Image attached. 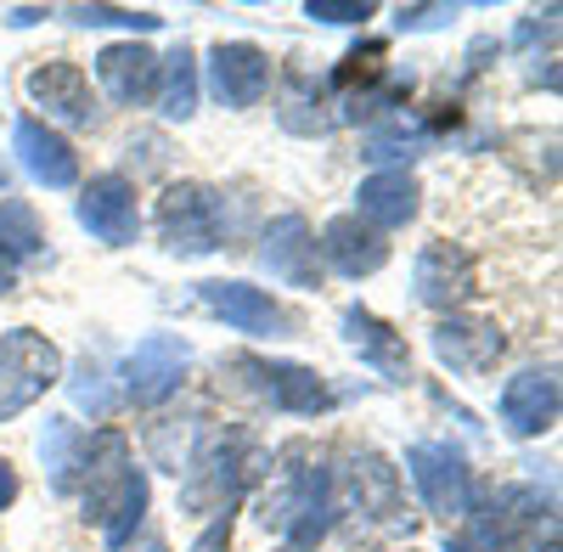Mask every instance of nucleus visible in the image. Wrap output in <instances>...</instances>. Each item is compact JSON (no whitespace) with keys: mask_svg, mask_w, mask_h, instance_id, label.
Returning a JSON list of instances; mask_svg holds the SVG:
<instances>
[{"mask_svg":"<svg viewBox=\"0 0 563 552\" xmlns=\"http://www.w3.org/2000/svg\"><path fill=\"white\" fill-rule=\"evenodd\" d=\"M434 142V124H422V119H406V113H395V119H384L378 130L361 142V158H372V164H395V158H411V153H422Z\"/></svg>","mask_w":563,"mask_h":552,"instance_id":"c85d7f7f","label":"nucleus"},{"mask_svg":"<svg viewBox=\"0 0 563 552\" xmlns=\"http://www.w3.org/2000/svg\"><path fill=\"white\" fill-rule=\"evenodd\" d=\"M456 18V7H400L395 12V29L400 34H422V29H445Z\"/></svg>","mask_w":563,"mask_h":552,"instance_id":"2f4dec72","label":"nucleus"},{"mask_svg":"<svg viewBox=\"0 0 563 552\" xmlns=\"http://www.w3.org/2000/svg\"><path fill=\"white\" fill-rule=\"evenodd\" d=\"M305 18L310 23H366V18H378V7L372 0H305Z\"/></svg>","mask_w":563,"mask_h":552,"instance_id":"7c9ffc66","label":"nucleus"},{"mask_svg":"<svg viewBox=\"0 0 563 552\" xmlns=\"http://www.w3.org/2000/svg\"><path fill=\"white\" fill-rule=\"evenodd\" d=\"M74 490H79V508H85V525H97L108 552H124L147 519V501H153V485H147V468L135 463V451L119 429H97L85 440V456H79V474H74Z\"/></svg>","mask_w":563,"mask_h":552,"instance_id":"f257e3e1","label":"nucleus"},{"mask_svg":"<svg viewBox=\"0 0 563 552\" xmlns=\"http://www.w3.org/2000/svg\"><path fill=\"white\" fill-rule=\"evenodd\" d=\"M79 225L97 243L108 249H130L141 238V192H135V180L108 169V175H90L85 187H79V203H74Z\"/></svg>","mask_w":563,"mask_h":552,"instance_id":"f8f14e48","label":"nucleus"},{"mask_svg":"<svg viewBox=\"0 0 563 552\" xmlns=\"http://www.w3.org/2000/svg\"><path fill=\"white\" fill-rule=\"evenodd\" d=\"M339 519V496H333V463L316 456L305 440H294L276 456L271 485L260 496V525L288 547V552H316Z\"/></svg>","mask_w":563,"mask_h":552,"instance_id":"f03ea898","label":"nucleus"},{"mask_svg":"<svg viewBox=\"0 0 563 552\" xmlns=\"http://www.w3.org/2000/svg\"><path fill=\"white\" fill-rule=\"evenodd\" d=\"M445 552H479V547L467 541V536H456V541H445Z\"/></svg>","mask_w":563,"mask_h":552,"instance_id":"f704fd0d","label":"nucleus"},{"mask_svg":"<svg viewBox=\"0 0 563 552\" xmlns=\"http://www.w3.org/2000/svg\"><path fill=\"white\" fill-rule=\"evenodd\" d=\"M52 384H63V350L52 339L34 328L0 333V423L29 411Z\"/></svg>","mask_w":563,"mask_h":552,"instance_id":"6e6552de","label":"nucleus"},{"mask_svg":"<svg viewBox=\"0 0 563 552\" xmlns=\"http://www.w3.org/2000/svg\"><path fill=\"white\" fill-rule=\"evenodd\" d=\"M68 23L79 29H130V34H158V12H130V7H68Z\"/></svg>","mask_w":563,"mask_h":552,"instance_id":"c756f323","label":"nucleus"},{"mask_svg":"<svg viewBox=\"0 0 563 552\" xmlns=\"http://www.w3.org/2000/svg\"><path fill=\"white\" fill-rule=\"evenodd\" d=\"M192 366V344L180 333H147L124 361H119V395L130 406H164Z\"/></svg>","mask_w":563,"mask_h":552,"instance_id":"9d476101","label":"nucleus"},{"mask_svg":"<svg viewBox=\"0 0 563 552\" xmlns=\"http://www.w3.org/2000/svg\"><path fill=\"white\" fill-rule=\"evenodd\" d=\"M12 501H18V474H12V463H7V456H0V514H7Z\"/></svg>","mask_w":563,"mask_h":552,"instance_id":"473e14b6","label":"nucleus"},{"mask_svg":"<svg viewBox=\"0 0 563 552\" xmlns=\"http://www.w3.org/2000/svg\"><path fill=\"white\" fill-rule=\"evenodd\" d=\"M198 57L186 52V45H175L169 57H158V97H153V108L169 119V124H186L198 113Z\"/></svg>","mask_w":563,"mask_h":552,"instance_id":"393cba45","label":"nucleus"},{"mask_svg":"<svg viewBox=\"0 0 563 552\" xmlns=\"http://www.w3.org/2000/svg\"><path fill=\"white\" fill-rule=\"evenodd\" d=\"M271 52L254 40H220L209 45V97L220 108H254L265 90H271Z\"/></svg>","mask_w":563,"mask_h":552,"instance_id":"dca6fc26","label":"nucleus"},{"mask_svg":"<svg viewBox=\"0 0 563 552\" xmlns=\"http://www.w3.org/2000/svg\"><path fill=\"white\" fill-rule=\"evenodd\" d=\"M0 294H12V271H0Z\"/></svg>","mask_w":563,"mask_h":552,"instance_id":"e433bc0d","label":"nucleus"},{"mask_svg":"<svg viewBox=\"0 0 563 552\" xmlns=\"http://www.w3.org/2000/svg\"><path fill=\"white\" fill-rule=\"evenodd\" d=\"M474 541L479 552H558V514L536 485H501L474 501Z\"/></svg>","mask_w":563,"mask_h":552,"instance_id":"20e7f679","label":"nucleus"},{"mask_svg":"<svg viewBox=\"0 0 563 552\" xmlns=\"http://www.w3.org/2000/svg\"><path fill=\"white\" fill-rule=\"evenodd\" d=\"M429 350L451 366V373H462V378H485V373H496V361L507 355V333L496 328L490 316L451 310V316L434 321Z\"/></svg>","mask_w":563,"mask_h":552,"instance_id":"4468645a","label":"nucleus"},{"mask_svg":"<svg viewBox=\"0 0 563 552\" xmlns=\"http://www.w3.org/2000/svg\"><path fill=\"white\" fill-rule=\"evenodd\" d=\"M339 328H344V344H350L384 384H411V378H417V373H411V344H406V333L389 328L384 316H372L366 305H350V310L339 316Z\"/></svg>","mask_w":563,"mask_h":552,"instance_id":"6ab92c4d","label":"nucleus"},{"mask_svg":"<svg viewBox=\"0 0 563 552\" xmlns=\"http://www.w3.org/2000/svg\"><path fill=\"white\" fill-rule=\"evenodd\" d=\"M406 474L422 496V508H429L440 525H462L467 514H474V468H467V456L456 445H440V440H417L406 451Z\"/></svg>","mask_w":563,"mask_h":552,"instance_id":"1a4fd4ad","label":"nucleus"},{"mask_svg":"<svg viewBox=\"0 0 563 552\" xmlns=\"http://www.w3.org/2000/svg\"><path fill=\"white\" fill-rule=\"evenodd\" d=\"M558 406H563V384H558V366H525L501 384V429L512 440H536L558 423Z\"/></svg>","mask_w":563,"mask_h":552,"instance_id":"f3484780","label":"nucleus"},{"mask_svg":"<svg viewBox=\"0 0 563 552\" xmlns=\"http://www.w3.org/2000/svg\"><path fill=\"white\" fill-rule=\"evenodd\" d=\"M198 299L225 321L231 333H249V339H294L299 333V316L282 305L271 288H254V283H198Z\"/></svg>","mask_w":563,"mask_h":552,"instance_id":"9b49d317","label":"nucleus"},{"mask_svg":"<svg viewBox=\"0 0 563 552\" xmlns=\"http://www.w3.org/2000/svg\"><path fill=\"white\" fill-rule=\"evenodd\" d=\"M260 265L282 288H321V254L305 214H276L260 238Z\"/></svg>","mask_w":563,"mask_h":552,"instance_id":"a211bd4d","label":"nucleus"},{"mask_svg":"<svg viewBox=\"0 0 563 552\" xmlns=\"http://www.w3.org/2000/svg\"><path fill=\"white\" fill-rule=\"evenodd\" d=\"M45 254V225L34 214V203L23 198H0V271L29 265Z\"/></svg>","mask_w":563,"mask_h":552,"instance_id":"bb28decb","label":"nucleus"},{"mask_svg":"<svg viewBox=\"0 0 563 552\" xmlns=\"http://www.w3.org/2000/svg\"><path fill=\"white\" fill-rule=\"evenodd\" d=\"M265 468H271V451L249 429H214L192 451V463H186L180 508L192 519H231Z\"/></svg>","mask_w":563,"mask_h":552,"instance_id":"7ed1b4c3","label":"nucleus"},{"mask_svg":"<svg viewBox=\"0 0 563 552\" xmlns=\"http://www.w3.org/2000/svg\"><path fill=\"white\" fill-rule=\"evenodd\" d=\"M316 254H321V265H333L339 276H350V283L378 276L389 265V243L372 232L366 220H355V214H333V220H327L321 238H316Z\"/></svg>","mask_w":563,"mask_h":552,"instance_id":"412c9836","label":"nucleus"},{"mask_svg":"<svg viewBox=\"0 0 563 552\" xmlns=\"http://www.w3.org/2000/svg\"><path fill=\"white\" fill-rule=\"evenodd\" d=\"M29 102L34 108H45V124H68V130H90L97 124V97H90V79H85V68L79 63H68V57H52V63H34L29 68Z\"/></svg>","mask_w":563,"mask_h":552,"instance_id":"2eb2a0df","label":"nucleus"},{"mask_svg":"<svg viewBox=\"0 0 563 552\" xmlns=\"http://www.w3.org/2000/svg\"><path fill=\"white\" fill-rule=\"evenodd\" d=\"M333 97H327V85H316L310 74H288L282 79V108H276V119H282V130H294V135H327L333 130Z\"/></svg>","mask_w":563,"mask_h":552,"instance_id":"b1692460","label":"nucleus"},{"mask_svg":"<svg viewBox=\"0 0 563 552\" xmlns=\"http://www.w3.org/2000/svg\"><path fill=\"white\" fill-rule=\"evenodd\" d=\"M203 411H186V418H158L153 429H147V456L158 468H169V474H186V463H192V451L203 445Z\"/></svg>","mask_w":563,"mask_h":552,"instance_id":"cd10ccee","label":"nucleus"},{"mask_svg":"<svg viewBox=\"0 0 563 552\" xmlns=\"http://www.w3.org/2000/svg\"><path fill=\"white\" fill-rule=\"evenodd\" d=\"M130 552H169V547H164L158 536H147V541H141V547H130Z\"/></svg>","mask_w":563,"mask_h":552,"instance_id":"c9c22d12","label":"nucleus"},{"mask_svg":"<svg viewBox=\"0 0 563 552\" xmlns=\"http://www.w3.org/2000/svg\"><path fill=\"white\" fill-rule=\"evenodd\" d=\"M158 243L180 260H203L214 249H225L231 214H225V192L209 187V180H169L158 198Z\"/></svg>","mask_w":563,"mask_h":552,"instance_id":"39448f33","label":"nucleus"},{"mask_svg":"<svg viewBox=\"0 0 563 552\" xmlns=\"http://www.w3.org/2000/svg\"><path fill=\"white\" fill-rule=\"evenodd\" d=\"M97 79L119 108H147L158 97V52H147L141 40H119L97 52Z\"/></svg>","mask_w":563,"mask_h":552,"instance_id":"5701e85b","label":"nucleus"},{"mask_svg":"<svg viewBox=\"0 0 563 552\" xmlns=\"http://www.w3.org/2000/svg\"><path fill=\"white\" fill-rule=\"evenodd\" d=\"M417 209H422V187H417L411 169H372L355 187V220H366L378 238L411 225Z\"/></svg>","mask_w":563,"mask_h":552,"instance_id":"4be33fe9","label":"nucleus"},{"mask_svg":"<svg viewBox=\"0 0 563 552\" xmlns=\"http://www.w3.org/2000/svg\"><path fill=\"white\" fill-rule=\"evenodd\" d=\"M225 373H238V384L265 400L271 411H288V418H327L333 411V384H327L316 366L299 361H271V355H231Z\"/></svg>","mask_w":563,"mask_h":552,"instance_id":"0eeeda50","label":"nucleus"},{"mask_svg":"<svg viewBox=\"0 0 563 552\" xmlns=\"http://www.w3.org/2000/svg\"><path fill=\"white\" fill-rule=\"evenodd\" d=\"M333 496H339V514L361 519V525H378V530H406V485L400 468L389 463L384 451L372 445H350L344 451V468L333 474Z\"/></svg>","mask_w":563,"mask_h":552,"instance_id":"423d86ee","label":"nucleus"},{"mask_svg":"<svg viewBox=\"0 0 563 552\" xmlns=\"http://www.w3.org/2000/svg\"><path fill=\"white\" fill-rule=\"evenodd\" d=\"M411 294H417V305H429V310H440V316L462 310L467 299L479 294L474 254H467L462 243H445V238L422 243L417 260H411Z\"/></svg>","mask_w":563,"mask_h":552,"instance_id":"ddd939ff","label":"nucleus"},{"mask_svg":"<svg viewBox=\"0 0 563 552\" xmlns=\"http://www.w3.org/2000/svg\"><path fill=\"white\" fill-rule=\"evenodd\" d=\"M12 153L23 164L29 180H40L45 192H68L74 180H79V153L63 130H52L45 119H18L12 130Z\"/></svg>","mask_w":563,"mask_h":552,"instance_id":"aec40b11","label":"nucleus"},{"mask_svg":"<svg viewBox=\"0 0 563 552\" xmlns=\"http://www.w3.org/2000/svg\"><path fill=\"white\" fill-rule=\"evenodd\" d=\"M79 456H85V429L74 418H45V429H40V463H45V479H52L57 496L74 490Z\"/></svg>","mask_w":563,"mask_h":552,"instance_id":"a878e982","label":"nucleus"},{"mask_svg":"<svg viewBox=\"0 0 563 552\" xmlns=\"http://www.w3.org/2000/svg\"><path fill=\"white\" fill-rule=\"evenodd\" d=\"M40 18H45L40 7H18V12H12L7 23H12V29H29V23H40Z\"/></svg>","mask_w":563,"mask_h":552,"instance_id":"72a5a7b5","label":"nucleus"}]
</instances>
